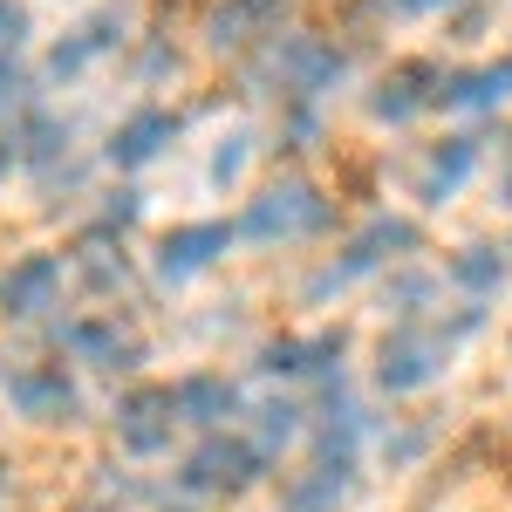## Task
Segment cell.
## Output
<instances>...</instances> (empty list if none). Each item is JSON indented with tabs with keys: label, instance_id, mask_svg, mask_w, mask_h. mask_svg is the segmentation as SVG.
Masks as SVG:
<instances>
[{
	"label": "cell",
	"instance_id": "9",
	"mask_svg": "<svg viewBox=\"0 0 512 512\" xmlns=\"http://www.w3.org/2000/svg\"><path fill=\"white\" fill-rule=\"evenodd\" d=\"M55 294H62V253H21V260H7V274H0V315L35 321V315L55 308Z\"/></svg>",
	"mask_w": 512,
	"mask_h": 512
},
{
	"label": "cell",
	"instance_id": "23",
	"mask_svg": "<svg viewBox=\"0 0 512 512\" xmlns=\"http://www.w3.org/2000/svg\"><path fill=\"white\" fill-rule=\"evenodd\" d=\"M246 28H253V14H246L239 0H226V7H212V14H205V48H239Z\"/></svg>",
	"mask_w": 512,
	"mask_h": 512
},
{
	"label": "cell",
	"instance_id": "15",
	"mask_svg": "<svg viewBox=\"0 0 512 512\" xmlns=\"http://www.w3.org/2000/svg\"><path fill=\"white\" fill-rule=\"evenodd\" d=\"M69 267H76L82 280H89V287H96V294H110V287H123V280H130V260H123V239L110 233V226H103V233H89L76 246V260H69Z\"/></svg>",
	"mask_w": 512,
	"mask_h": 512
},
{
	"label": "cell",
	"instance_id": "26",
	"mask_svg": "<svg viewBox=\"0 0 512 512\" xmlns=\"http://www.w3.org/2000/svg\"><path fill=\"white\" fill-rule=\"evenodd\" d=\"M123 28H130V14H123V7H103V14H89V21H82V41L103 55V48H117V41H123Z\"/></svg>",
	"mask_w": 512,
	"mask_h": 512
},
{
	"label": "cell",
	"instance_id": "1",
	"mask_svg": "<svg viewBox=\"0 0 512 512\" xmlns=\"http://www.w3.org/2000/svg\"><path fill=\"white\" fill-rule=\"evenodd\" d=\"M328 226V198L308 185V178H274L246 198L239 212V239L253 246H287V239H315Z\"/></svg>",
	"mask_w": 512,
	"mask_h": 512
},
{
	"label": "cell",
	"instance_id": "4",
	"mask_svg": "<svg viewBox=\"0 0 512 512\" xmlns=\"http://www.w3.org/2000/svg\"><path fill=\"white\" fill-rule=\"evenodd\" d=\"M0 383H7L14 410H21L28 424H48V431L82 424V390L62 376V362H28V369H7Z\"/></svg>",
	"mask_w": 512,
	"mask_h": 512
},
{
	"label": "cell",
	"instance_id": "27",
	"mask_svg": "<svg viewBox=\"0 0 512 512\" xmlns=\"http://www.w3.org/2000/svg\"><path fill=\"white\" fill-rule=\"evenodd\" d=\"M14 110H28V69L14 55H0V117H14Z\"/></svg>",
	"mask_w": 512,
	"mask_h": 512
},
{
	"label": "cell",
	"instance_id": "5",
	"mask_svg": "<svg viewBox=\"0 0 512 512\" xmlns=\"http://www.w3.org/2000/svg\"><path fill=\"white\" fill-rule=\"evenodd\" d=\"M55 349H69L76 362H89L96 376H130L144 362V342L110 315H82V321H62L55 328Z\"/></svg>",
	"mask_w": 512,
	"mask_h": 512
},
{
	"label": "cell",
	"instance_id": "35",
	"mask_svg": "<svg viewBox=\"0 0 512 512\" xmlns=\"http://www.w3.org/2000/svg\"><path fill=\"white\" fill-rule=\"evenodd\" d=\"M239 7H246L253 21H280V7H287V0H239Z\"/></svg>",
	"mask_w": 512,
	"mask_h": 512
},
{
	"label": "cell",
	"instance_id": "14",
	"mask_svg": "<svg viewBox=\"0 0 512 512\" xmlns=\"http://www.w3.org/2000/svg\"><path fill=\"white\" fill-rule=\"evenodd\" d=\"M512 96V62L499 69H451L444 76V110H499Z\"/></svg>",
	"mask_w": 512,
	"mask_h": 512
},
{
	"label": "cell",
	"instance_id": "8",
	"mask_svg": "<svg viewBox=\"0 0 512 512\" xmlns=\"http://www.w3.org/2000/svg\"><path fill=\"white\" fill-rule=\"evenodd\" d=\"M178 390H130L117 403V444L130 458H158L171 451V431H178Z\"/></svg>",
	"mask_w": 512,
	"mask_h": 512
},
{
	"label": "cell",
	"instance_id": "13",
	"mask_svg": "<svg viewBox=\"0 0 512 512\" xmlns=\"http://www.w3.org/2000/svg\"><path fill=\"white\" fill-rule=\"evenodd\" d=\"M233 410H239V390L226 376H212V369H192V376L178 383V417L198 424V431H219Z\"/></svg>",
	"mask_w": 512,
	"mask_h": 512
},
{
	"label": "cell",
	"instance_id": "30",
	"mask_svg": "<svg viewBox=\"0 0 512 512\" xmlns=\"http://www.w3.org/2000/svg\"><path fill=\"white\" fill-rule=\"evenodd\" d=\"M424 444H431L424 431H390V437H383V458H390V465H417Z\"/></svg>",
	"mask_w": 512,
	"mask_h": 512
},
{
	"label": "cell",
	"instance_id": "28",
	"mask_svg": "<svg viewBox=\"0 0 512 512\" xmlns=\"http://www.w3.org/2000/svg\"><path fill=\"white\" fill-rule=\"evenodd\" d=\"M28 41V7L21 0H0V55H14Z\"/></svg>",
	"mask_w": 512,
	"mask_h": 512
},
{
	"label": "cell",
	"instance_id": "6",
	"mask_svg": "<svg viewBox=\"0 0 512 512\" xmlns=\"http://www.w3.org/2000/svg\"><path fill=\"white\" fill-rule=\"evenodd\" d=\"M274 76L287 96H321V89H335V82L349 76V55L335 48V41H321V35H287L274 41Z\"/></svg>",
	"mask_w": 512,
	"mask_h": 512
},
{
	"label": "cell",
	"instance_id": "12",
	"mask_svg": "<svg viewBox=\"0 0 512 512\" xmlns=\"http://www.w3.org/2000/svg\"><path fill=\"white\" fill-rule=\"evenodd\" d=\"M403 253H417V226H410V219H369V226L349 239V253H342V274L362 280L369 267L403 260Z\"/></svg>",
	"mask_w": 512,
	"mask_h": 512
},
{
	"label": "cell",
	"instance_id": "19",
	"mask_svg": "<svg viewBox=\"0 0 512 512\" xmlns=\"http://www.w3.org/2000/svg\"><path fill=\"white\" fill-rule=\"evenodd\" d=\"M21 158H35V164H55V158H69V123H55V117H28L21 123Z\"/></svg>",
	"mask_w": 512,
	"mask_h": 512
},
{
	"label": "cell",
	"instance_id": "10",
	"mask_svg": "<svg viewBox=\"0 0 512 512\" xmlns=\"http://www.w3.org/2000/svg\"><path fill=\"white\" fill-rule=\"evenodd\" d=\"M472 171H478V144L472 137H437L431 151H424V164H417V198H424V205H444V198L465 192Z\"/></svg>",
	"mask_w": 512,
	"mask_h": 512
},
{
	"label": "cell",
	"instance_id": "33",
	"mask_svg": "<svg viewBox=\"0 0 512 512\" xmlns=\"http://www.w3.org/2000/svg\"><path fill=\"white\" fill-rule=\"evenodd\" d=\"M383 14H437V7H451V0H376Z\"/></svg>",
	"mask_w": 512,
	"mask_h": 512
},
{
	"label": "cell",
	"instance_id": "29",
	"mask_svg": "<svg viewBox=\"0 0 512 512\" xmlns=\"http://www.w3.org/2000/svg\"><path fill=\"white\" fill-rule=\"evenodd\" d=\"M137 76H178V48L171 41H144V55H137Z\"/></svg>",
	"mask_w": 512,
	"mask_h": 512
},
{
	"label": "cell",
	"instance_id": "21",
	"mask_svg": "<svg viewBox=\"0 0 512 512\" xmlns=\"http://www.w3.org/2000/svg\"><path fill=\"white\" fill-rule=\"evenodd\" d=\"M383 294H390V315L417 321V315H424V301L437 294V280H431V274H417V267H403V274H396L390 287H383Z\"/></svg>",
	"mask_w": 512,
	"mask_h": 512
},
{
	"label": "cell",
	"instance_id": "16",
	"mask_svg": "<svg viewBox=\"0 0 512 512\" xmlns=\"http://www.w3.org/2000/svg\"><path fill=\"white\" fill-rule=\"evenodd\" d=\"M512 274V260L499 253V246H465L458 260H451V287H465L472 301H485V294H499Z\"/></svg>",
	"mask_w": 512,
	"mask_h": 512
},
{
	"label": "cell",
	"instance_id": "2",
	"mask_svg": "<svg viewBox=\"0 0 512 512\" xmlns=\"http://www.w3.org/2000/svg\"><path fill=\"white\" fill-rule=\"evenodd\" d=\"M451 335L444 328H431V321H403V328H390L383 335V349H376V383L390 396H417L431 390L437 376H444V362H451Z\"/></svg>",
	"mask_w": 512,
	"mask_h": 512
},
{
	"label": "cell",
	"instance_id": "34",
	"mask_svg": "<svg viewBox=\"0 0 512 512\" xmlns=\"http://www.w3.org/2000/svg\"><path fill=\"white\" fill-rule=\"evenodd\" d=\"M14 164H21V137H14V130H0V178H7Z\"/></svg>",
	"mask_w": 512,
	"mask_h": 512
},
{
	"label": "cell",
	"instance_id": "18",
	"mask_svg": "<svg viewBox=\"0 0 512 512\" xmlns=\"http://www.w3.org/2000/svg\"><path fill=\"white\" fill-rule=\"evenodd\" d=\"M342 492H349L342 478H328V472H315V465H308L301 478H287L280 512H335V506H342Z\"/></svg>",
	"mask_w": 512,
	"mask_h": 512
},
{
	"label": "cell",
	"instance_id": "20",
	"mask_svg": "<svg viewBox=\"0 0 512 512\" xmlns=\"http://www.w3.org/2000/svg\"><path fill=\"white\" fill-rule=\"evenodd\" d=\"M246 158H253V130H233V137H219V151L205 164V178L219 185V192H233L239 178H246Z\"/></svg>",
	"mask_w": 512,
	"mask_h": 512
},
{
	"label": "cell",
	"instance_id": "36",
	"mask_svg": "<svg viewBox=\"0 0 512 512\" xmlns=\"http://www.w3.org/2000/svg\"><path fill=\"white\" fill-rule=\"evenodd\" d=\"M164 512H198V506H164Z\"/></svg>",
	"mask_w": 512,
	"mask_h": 512
},
{
	"label": "cell",
	"instance_id": "24",
	"mask_svg": "<svg viewBox=\"0 0 512 512\" xmlns=\"http://www.w3.org/2000/svg\"><path fill=\"white\" fill-rule=\"evenodd\" d=\"M342 355H349V335L342 328L308 335V376H342Z\"/></svg>",
	"mask_w": 512,
	"mask_h": 512
},
{
	"label": "cell",
	"instance_id": "7",
	"mask_svg": "<svg viewBox=\"0 0 512 512\" xmlns=\"http://www.w3.org/2000/svg\"><path fill=\"white\" fill-rule=\"evenodd\" d=\"M226 246H233V226H226V219H192V226H171V233L158 239L151 267H158L164 287H185V280H198Z\"/></svg>",
	"mask_w": 512,
	"mask_h": 512
},
{
	"label": "cell",
	"instance_id": "22",
	"mask_svg": "<svg viewBox=\"0 0 512 512\" xmlns=\"http://www.w3.org/2000/svg\"><path fill=\"white\" fill-rule=\"evenodd\" d=\"M260 376H308V335H274L260 349Z\"/></svg>",
	"mask_w": 512,
	"mask_h": 512
},
{
	"label": "cell",
	"instance_id": "25",
	"mask_svg": "<svg viewBox=\"0 0 512 512\" xmlns=\"http://www.w3.org/2000/svg\"><path fill=\"white\" fill-rule=\"evenodd\" d=\"M89 62H96V48H89V41H82V28H76L69 41H55V55H48V76L69 82V76H82Z\"/></svg>",
	"mask_w": 512,
	"mask_h": 512
},
{
	"label": "cell",
	"instance_id": "32",
	"mask_svg": "<svg viewBox=\"0 0 512 512\" xmlns=\"http://www.w3.org/2000/svg\"><path fill=\"white\" fill-rule=\"evenodd\" d=\"M130 219H137V192H110L103 198V226H110V233H123Z\"/></svg>",
	"mask_w": 512,
	"mask_h": 512
},
{
	"label": "cell",
	"instance_id": "31",
	"mask_svg": "<svg viewBox=\"0 0 512 512\" xmlns=\"http://www.w3.org/2000/svg\"><path fill=\"white\" fill-rule=\"evenodd\" d=\"M315 110H308V96H301V103H294V110H287V144H294V151H308V144H315Z\"/></svg>",
	"mask_w": 512,
	"mask_h": 512
},
{
	"label": "cell",
	"instance_id": "17",
	"mask_svg": "<svg viewBox=\"0 0 512 512\" xmlns=\"http://www.w3.org/2000/svg\"><path fill=\"white\" fill-rule=\"evenodd\" d=\"M301 417H308V410H301L294 396H260V403H253V437H260L267 451H287V444L301 437Z\"/></svg>",
	"mask_w": 512,
	"mask_h": 512
},
{
	"label": "cell",
	"instance_id": "3",
	"mask_svg": "<svg viewBox=\"0 0 512 512\" xmlns=\"http://www.w3.org/2000/svg\"><path fill=\"white\" fill-rule=\"evenodd\" d=\"M267 444L260 437H205L192 458H185V472H178V485L185 492H246V485H260L267 478Z\"/></svg>",
	"mask_w": 512,
	"mask_h": 512
},
{
	"label": "cell",
	"instance_id": "11",
	"mask_svg": "<svg viewBox=\"0 0 512 512\" xmlns=\"http://www.w3.org/2000/svg\"><path fill=\"white\" fill-rule=\"evenodd\" d=\"M171 137H178V117H171V110H137V117L117 123V137H110V164H117V171H144Z\"/></svg>",
	"mask_w": 512,
	"mask_h": 512
}]
</instances>
